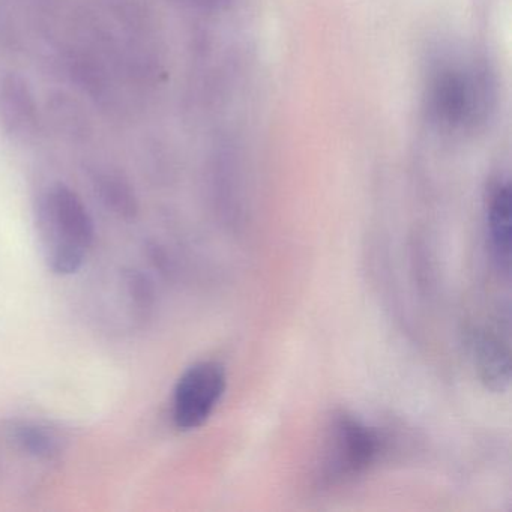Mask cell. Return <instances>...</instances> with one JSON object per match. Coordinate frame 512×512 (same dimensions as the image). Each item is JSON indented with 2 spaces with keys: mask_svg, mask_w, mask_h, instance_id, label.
<instances>
[{
  "mask_svg": "<svg viewBox=\"0 0 512 512\" xmlns=\"http://www.w3.org/2000/svg\"><path fill=\"white\" fill-rule=\"evenodd\" d=\"M487 100V82L469 68H445L431 85V110L437 121L451 130L478 124L487 112Z\"/></svg>",
  "mask_w": 512,
  "mask_h": 512,
  "instance_id": "cell-3",
  "label": "cell"
},
{
  "mask_svg": "<svg viewBox=\"0 0 512 512\" xmlns=\"http://www.w3.org/2000/svg\"><path fill=\"white\" fill-rule=\"evenodd\" d=\"M226 370L218 362L205 361L188 368L173 395V421L182 431L202 427L226 391Z\"/></svg>",
  "mask_w": 512,
  "mask_h": 512,
  "instance_id": "cell-4",
  "label": "cell"
},
{
  "mask_svg": "<svg viewBox=\"0 0 512 512\" xmlns=\"http://www.w3.org/2000/svg\"><path fill=\"white\" fill-rule=\"evenodd\" d=\"M487 223L491 253L500 271L508 274L511 265V190L508 182L499 181L491 187Z\"/></svg>",
  "mask_w": 512,
  "mask_h": 512,
  "instance_id": "cell-5",
  "label": "cell"
},
{
  "mask_svg": "<svg viewBox=\"0 0 512 512\" xmlns=\"http://www.w3.org/2000/svg\"><path fill=\"white\" fill-rule=\"evenodd\" d=\"M41 239L50 266L73 274L88 257L94 226L82 200L65 187L49 191L41 205Z\"/></svg>",
  "mask_w": 512,
  "mask_h": 512,
  "instance_id": "cell-1",
  "label": "cell"
},
{
  "mask_svg": "<svg viewBox=\"0 0 512 512\" xmlns=\"http://www.w3.org/2000/svg\"><path fill=\"white\" fill-rule=\"evenodd\" d=\"M476 356L484 380L500 386L502 383H508L509 352L508 347L503 346L499 338L484 332L476 341Z\"/></svg>",
  "mask_w": 512,
  "mask_h": 512,
  "instance_id": "cell-6",
  "label": "cell"
},
{
  "mask_svg": "<svg viewBox=\"0 0 512 512\" xmlns=\"http://www.w3.org/2000/svg\"><path fill=\"white\" fill-rule=\"evenodd\" d=\"M382 451V440L373 428L355 416L338 413L326 427L314 470L317 488L328 490L367 472Z\"/></svg>",
  "mask_w": 512,
  "mask_h": 512,
  "instance_id": "cell-2",
  "label": "cell"
}]
</instances>
